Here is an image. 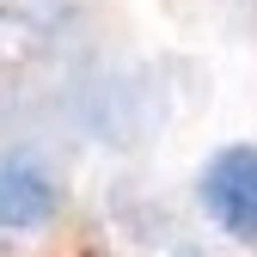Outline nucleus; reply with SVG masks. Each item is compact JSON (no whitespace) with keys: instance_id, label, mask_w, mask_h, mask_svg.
<instances>
[{"instance_id":"obj_1","label":"nucleus","mask_w":257,"mask_h":257,"mask_svg":"<svg viewBox=\"0 0 257 257\" xmlns=\"http://www.w3.org/2000/svg\"><path fill=\"white\" fill-rule=\"evenodd\" d=\"M61 220V178L43 153L31 147H7L0 153V233L25 239V233H43Z\"/></svg>"},{"instance_id":"obj_2","label":"nucleus","mask_w":257,"mask_h":257,"mask_svg":"<svg viewBox=\"0 0 257 257\" xmlns=\"http://www.w3.org/2000/svg\"><path fill=\"white\" fill-rule=\"evenodd\" d=\"M196 196H202V214L227 239L257 245V147H245V141L220 147L196 178Z\"/></svg>"},{"instance_id":"obj_3","label":"nucleus","mask_w":257,"mask_h":257,"mask_svg":"<svg viewBox=\"0 0 257 257\" xmlns=\"http://www.w3.org/2000/svg\"><path fill=\"white\" fill-rule=\"evenodd\" d=\"M178 257H202V251H178Z\"/></svg>"}]
</instances>
